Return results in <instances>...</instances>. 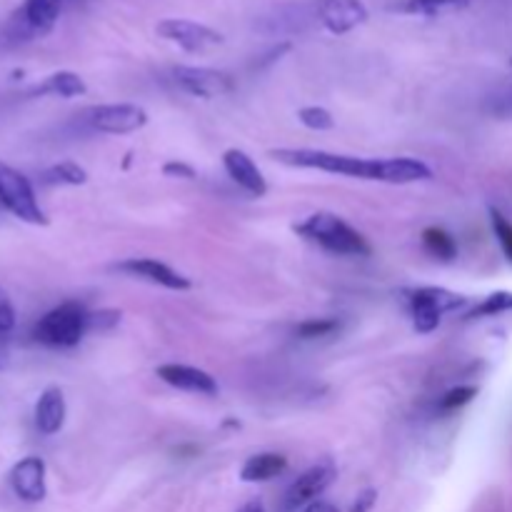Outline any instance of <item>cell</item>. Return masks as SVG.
Wrapping results in <instances>:
<instances>
[{"label": "cell", "mask_w": 512, "mask_h": 512, "mask_svg": "<svg viewBox=\"0 0 512 512\" xmlns=\"http://www.w3.org/2000/svg\"><path fill=\"white\" fill-rule=\"evenodd\" d=\"M165 178H180V180H195V170L190 165L178 163V160H170V163L163 165Z\"/></svg>", "instance_id": "obj_29"}, {"label": "cell", "mask_w": 512, "mask_h": 512, "mask_svg": "<svg viewBox=\"0 0 512 512\" xmlns=\"http://www.w3.org/2000/svg\"><path fill=\"white\" fill-rule=\"evenodd\" d=\"M288 470V458L280 453H258L253 458L245 460L243 470H240V480L243 483H268L283 475Z\"/></svg>", "instance_id": "obj_17"}, {"label": "cell", "mask_w": 512, "mask_h": 512, "mask_svg": "<svg viewBox=\"0 0 512 512\" xmlns=\"http://www.w3.org/2000/svg\"><path fill=\"white\" fill-rule=\"evenodd\" d=\"M223 168H225V173L230 175V180H233V183H238L240 188H243L245 193L253 195V198H263V195L268 193V183H265L263 173H260V168L255 165V160L250 158L245 150H238V148L225 150Z\"/></svg>", "instance_id": "obj_14"}, {"label": "cell", "mask_w": 512, "mask_h": 512, "mask_svg": "<svg viewBox=\"0 0 512 512\" xmlns=\"http://www.w3.org/2000/svg\"><path fill=\"white\" fill-rule=\"evenodd\" d=\"M338 328H340L338 320L313 318V320H305V323H300L295 333H298L303 340H318V338H328V335H333Z\"/></svg>", "instance_id": "obj_24"}, {"label": "cell", "mask_w": 512, "mask_h": 512, "mask_svg": "<svg viewBox=\"0 0 512 512\" xmlns=\"http://www.w3.org/2000/svg\"><path fill=\"white\" fill-rule=\"evenodd\" d=\"M512 310V293L508 290H498V293H490L488 298L480 305H475L468 313V318H495V315L510 313Z\"/></svg>", "instance_id": "obj_22"}, {"label": "cell", "mask_w": 512, "mask_h": 512, "mask_svg": "<svg viewBox=\"0 0 512 512\" xmlns=\"http://www.w3.org/2000/svg\"><path fill=\"white\" fill-rule=\"evenodd\" d=\"M238 512H265V508L260 503H248V505H243Z\"/></svg>", "instance_id": "obj_32"}, {"label": "cell", "mask_w": 512, "mask_h": 512, "mask_svg": "<svg viewBox=\"0 0 512 512\" xmlns=\"http://www.w3.org/2000/svg\"><path fill=\"white\" fill-rule=\"evenodd\" d=\"M475 395H478V388H475V385H460V388L448 390V393L440 398V410H443V413H453V410L465 408L468 403H473Z\"/></svg>", "instance_id": "obj_25"}, {"label": "cell", "mask_w": 512, "mask_h": 512, "mask_svg": "<svg viewBox=\"0 0 512 512\" xmlns=\"http://www.w3.org/2000/svg\"><path fill=\"white\" fill-rule=\"evenodd\" d=\"M155 33L168 43L178 45L185 53H208V50L223 45V35L210 25L188 18H165L155 25Z\"/></svg>", "instance_id": "obj_6"}, {"label": "cell", "mask_w": 512, "mask_h": 512, "mask_svg": "<svg viewBox=\"0 0 512 512\" xmlns=\"http://www.w3.org/2000/svg\"><path fill=\"white\" fill-rule=\"evenodd\" d=\"M173 78L185 93L205 100L223 98V95H228L235 88L233 78L223 73V70L195 68V65H178V68H173Z\"/></svg>", "instance_id": "obj_8"}, {"label": "cell", "mask_w": 512, "mask_h": 512, "mask_svg": "<svg viewBox=\"0 0 512 512\" xmlns=\"http://www.w3.org/2000/svg\"><path fill=\"white\" fill-rule=\"evenodd\" d=\"M45 183L50 185H85L88 183V173L85 168H80L73 160H63V163H55L53 168H48L43 173Z\"/></svg>", "instance_id": "obj_21"}, {"label": "cell", "mask_w": 512, "mask_h": 512, "mask_svg": "<svg viewBox=\"0 0 512 512\" xmlns=\"http://www.w3.org/2000/svg\"><path fill=\"white\" fill-rule=\"evenodd\" d=\"M158 378L168 383L170 388L185 390V393H198V395H218V383L210 373L205 370L193 368V365H180V363H165L160 365Z\"/></svg>", "instance_id": "obj_15"}, {"label": "cell", "mask_w": 512, "mask_h": 512, "mask_svg": "<svg viewBox=\"0 0 512 512\" xmlns=\"http://www.w3.org/2000/svg\"><path fill=\"white\" fill-rule=\"evenodd\" d=\"M270 155H273L278 163L290 165V168L323 170V173L388 183V158L368 160V158H355V155H340V153H330V150H313V148H278Z\"/></svg>", "instance_id": "obj_1"}, {"label": "cell", "mask_w": 512, "mask_h": 512, "mask_svg": "<svg viewBox=\"0 0 512 512\" xmlns=\"http://www.w3.org/2000/svg\"><path fill=\"white\" fill-rule=\"evenodd\" d=\"M90 125L100 133L108 135H128L135 130L145 128L148 123V113L140 105L118 103V105H98L90 110Z\"/></svg>", "instance_id": "obj_10"}, {"label": "cell", "mask_w": 512, "mask_h": 512, "mask_svg": "<svg viewBox=\"0 0 512 512\" xmlns=\"http://www.w3.org/2000/svg\"><path fill=\"white\" fill-rule=\"evenodd\" d=\"M423 245L433 258L440 260V263H453V260L458 258V243H455V238L448 230L438 228V225L423 230Z\"/></svg>", "instance_id": "obj_20"}, {"label": "cell", "mask_w": 512, "mask_h": 512, "mask_svg": "<svg viewBox=\"0 0 512 512\" xmlns=\"http://www.w3.org/2000/svg\"><path fill=\"white\" fill-rule=\"evenodd\" d=\"M65 398H63V390L58 385H50L40 393L38 403H35V428L38 433L43 435H55L63 430L65 425Z\"/></svg>", "instance_id": "obj_16"}, {"label": "cell", "mask_w": 512, "mask_h": 512, "mask_svg": "<svg viewBox=\"0 0 512 512\" xmlns=\"http://www.w3.org/2000/svg\"><path fill=\"white\" fill-rule=\"evenodd\" d=\"M303 512H340L335 508L333 503H325V500H315V503H310L308 508H303Z\"/></svg>", "instance_id": "obj_31"}, {"label": "cell", "mask_w": 512, "mask_h": 512, "mask_svg": "<svg viewBox=\"0 0 512 512\" xmlns=\"http://www.w3.org/2000/svg\"><path fill=\"white\" fill-rule=\"evenodd\" d=\"M490 223H493V233L495 238H498L500 248H503L505 258L512 263V223L495 208H490Z\"/></svg>", "instance_id": "obj_26"}, {"label": "cell", "mask_w": 512, "mask_h": 512, "mask_svg": "<svg viewBox=\"0 0 512 512\" xmlns=\"http://www.w3.org/2000/svg\"><path fill=\"white\" fill-rule=\"evenodd\" d=\"M510 65H512V58H510Z\"/></svg>", "instance_id": "obj_33"}, {"label": "cell", "mask_w": 512, "mask_h": 512, "mask_svg": "<svg viewBox=\"0 0 512 512\" xmlns=\"http://www.w3.org/2000/svg\"><path fill=\"white\" fill-rule=\"evenodd\" d=\"M10 488L23 503H43L48 495V483H45V463L38 455L18 460L8 475Z\"/></svg>", "instance_id": "obj_12"}, {"label": "cell", "mask_w": 512, "mask_h": 512, "mask_svg": "<svg viewBox=\"0 0 512 512\" xmlns=\"http://www.w3.org/2000/svg\"><path fill=\"white\" fill-rule=\"evenodd\" d=\"M35 95H60V98H78V95L88 93V85L73 70H58V73L48 75L38 88L33 90Z\"/></svg>", "instance_id": "obj_19"}, {"label": "cell", "mask_w": 512, "mask_h": 512, "mask_svg": "<svg viewBox=\"0 0 512 512\" xmlns=\"http://www.w3.org/2000/svg\"><path fill=\"white\" fill-rule=\"evenodd\" d=\"M298 120L310 130H333L335 128V118L330 110L320 108V105H308V108L298 110Z\"/></svg>", "instance_id": "obj_23"}, {"label": "cell", "mask_w": 512, "mask_h": 512, "mask_svg": "<svg viewBox=\"0 0 512 512\" xmlns=\"http://www.w3.org/2000/svg\"><path fill=\"white\" fill-rule=\"evenodd\" d=\"M375 503H378V490L368 488L353 500V505H350V512H370L375 508Z\"/></svg>", "instance_id": "obj_30"}, {"label": "cell", "mask_w": 512, "mask_h": 512, "mask_svg": "<svg viewBox=\"0 0 512 512\" xmlns=\"http://www.w3.org/2000/svg\"><path fill=\"white\" fill-rule=\"evenodd\" d=\"M315 13L323 28L333 35L353 33L368 23V8L363 0H315Z\"/></svg>", "instance_id": "obj_9"}, {"label": "cell", "mask_w": 512, "mask_h": 512, "mask_svg": "<svg viewBox=\"0 0 512 512\" xmlns=\"http://www.w3.org/2000/svg\"><path fill=\"white\" fill-rule=\"evenodd\" d=\"M63 0H25L18 13L13 15V28L20 38H35L53 30L58 23Z\"/></svg>", "instance_id": "obj_11"}, {"label": "cell", "mask_w": 512, "mask_h": 512, "mask_svg": "<svg viewBox=\"0 0 512 512\" xmlns=\"http://www.w3.org/2000/svg\"><path fill=\"white\" fill-rule=\"evenodd\" d=\"M335 478H338V470H335V465L330 463V460L305 470V473L290 485L288 493H285L283 512H298L300 508H308L310 503H315V500L333 485Z\"/></svg>", "instance_id": "obj_7"}, {"label": "cell", "mask_w": 512, "mask_h": 512, "mask_svg": "<svg viewBox=\"0 0 512 512\" xmlns=\"http://www.w3.org/2000/svg\"><path fill=\"white\" fill-rule=\"evenodd\" d=\"M15 328V308H13V300L8 298L3 288H0V335H8L13 333Z\"/></svg>", "instance_id": "obj_27"}, {"label": "cell", "mask_w": 512, "mask_h": 512, "mask_svg": "<svg viewBox=\"0 0 512 512\" xmlns=\"http://www.w3.org/2000/svg\"><path fill=\"white\" fill-rule=\"evenodd\" d=\"M470 5V0H398L390 10L403 15H420V18H440V15L458 13Z\"/></svg>", "instance_id": "obj_18"}, {"label": "cell", "mask_w": 512, "mask_h": 512, "mask_svg": "<svg viewBox=\"0 0 512 512\" xmlns=\"http://www.w3.org/2000/svg\"><path fill=\"white\" fill-rule=\"evenodd\" d=\"M88 333V313L78 303H63L35 323L33 338L48 348H75Z\"/></svg>", "instance_id": "obj_3"}, {"label": "cell", "mask_w": 512, "mask_h": 512, "mask_svg": "<svg viewBox=\"0 0 512 512\" xmlns=\"http://www.w3.org/2000/svg\"><path fill=\"white\" fill-rule=\"evenodd\" d=\"M295 233L303 235L310 243H318L320 248L330 250L335 255H350V258H363L370 255V245L353 225L345 223L335 213H313L295 225Z\"/></svg>", "instance_id": "obj_2"}, {"label": "cell", "mask_w": 512, "mask_h": 512, "mask_svg": "<svg viewBox=\"0 0 512 512\" xmlns=\"http://www.w3.org/2000/svg\"><path fill=\"white\" fill-rule=\"evenodd\" d=\"M118 270L133 275V278L148 280V283L160 285V288H168V290H188L190 288V280L185 278L183 273H178V270H173L170 265L160 263V260H153V258H130V260H125V263H120Z\"/></svg>", "instance_id": "obj_13"}, {"label": "cell", "mask_w": 512, "mask_h": 512, "mask_svg": "<svg viewBox=\"0 0 512 512\" xmlns=\"http://www.w3.org/2000/svg\"><path fill=\"white\" fill-rule=\"evenodd\" d=\"M408 303H410V313H413L415 330L428 335L438 328L440 318H443L445 313H453V310L463 308L465 298L463 295L453 293V290L428 285V288L410 290Z\"/></svg>", "instance_id": "obj_5"}, {"label": "cell", "mask_w": 512, "mask_h": 512, "mask_svg": "<svg viewBox=\"0 0 512 512\" xmlns=\"http://www.w3.org/2000/svg\"><path fill=\"white\" fill-rule=\"evenodd\" d=\"M120 320V310H100V313H88V330L113 328Z\"/></svg>", "instance_id": "obj_28"}, {"label": "cell", "mask_w": 512, "mask_h": 512, "mask_svg": "<svg viewBox=\"0 0 512 512\" xmlns=\"http://www.w3.org/2000/svg\"><path fill=\"white\" fill-rule=\"evenodd\" d=\"M0 205L23 223L48 225V215L40 208L30 180L5 163H0Z\"/></svg>", "instance_id": "obj_4"}]
</instances>
